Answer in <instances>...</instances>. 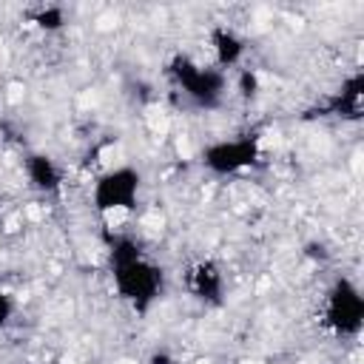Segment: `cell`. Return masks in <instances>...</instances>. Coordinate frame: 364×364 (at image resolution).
I'll use <instances>...</instances> for the list:
<instances>
[{"label":"cell","mask_w":364,"mask_h":364,"mask_svg":"<svg viewBox=\"0 0 364 364\" xmlns=\"http://www.w3.org/2000/svg\"><path fill=\"white\" fill-rule=\"evenodd\" d=\"M11 318H14V299H11V293L0 284V330L9 327Z\"/></svg>","instance_id":"cell-10"},{"label":"cell","mask_w":364,"mask_h":364,"mask_svg":"<svg viewBox=\"0 0 364 364\" xmlns=\"http://www.w3.org/2000/svg\"><path fill=\"white\" fill-rule=\"evenodd\" d=\"M245 40L233 31V28H228V26H216L213 31H210V51H213V65L216 68H222V71H228V68H233V65H239L242 63V57H245Z\"/></svg>","instance_id":"cell-8"},{"label":"cell","mask_w":364,"mask_h":364,"mask_svg":"<svg viewBox=\"0 0 364 364\" xmlns=\"http://www.w3.org/2000/svg\"><path fill=\"white\" fill-rule=\"evenodd\" d=\"M23 168H26L28 185L34 191H40V193H57L63 188V171H60V165L51 156H46V154H28L26 162H23Z\"/></svg>","instance_id":"cell-7"},{"label":"cell","mask_w":364,"mask_h":364,"mask_svg":"<svg viewBox=\"0 0 364 364\" xmlns=\"http://www.w3.org/2000/svg\"><path fill=\"white\" fill-rule=\"evenodd\" d=\"M108 270L117 296L128 301L136 313H145L162 293V267L148 259L134 236H114L108 242Z\"/></svg>","instance_id":"cell-1"},{"label":"cell","mask_w":364,"mask_h":364,"mask_svg":"<svg viewBox=\"0 0 364 364\" xmlns=\"http://www.w3.org/2000/svg\"><path fill=\"white\" fill-rule=\"evenodd\" d=\"M34 23L43 28V31H60L65 26V14L60 6H43L37 14H34Z\"/></svg>","instance_id":"cell-9"},{"label":"cell","mask_w":364,"mask_h":364,"mask_svg":"<svg viewBox=\"0 0 364 364\" xmlns=\"http://www.w3.org/2000/svg\"><path fill=\"white\" fill-rule=\"evenodd\" d=\"M188 290L205 301V304H222V293H225V276L219 270L216 262L210 259H199L188 267Z\"/></svg>","instance_id":"cell-6"},{"label":"cell","mask_w":364,"mask_h":364,"mask_svg":"<svg viewBox=\"0 0 364 364\" xmlns=\"http://www.w3.org/2000/svg\"><path fill=\"white\" fill-rule=\"evenodd\" d=\"M171 77L176 82V88L199 108H216L222 105L225 94H228V74L216 65H202L185 54L173 57L171 63Z\"/></svg>","instance_id":"cell-3"},{"label":"cell","mask_w":364,"mask_h":364,"mask_svg":"<svg viewBox=\"0 0 364 364\" xmlns=\"http://www.w3.org/2000/svg\"><path fill=\"white\" fill-rule=\"evenodd\" d=\"M142 173L131 165H114L102 171L91 185V208L100 216L108 213H131L139 205Z\"/></svg>","instance_id":"cell-4"},{"label":"cell","mask_w":364,"mask_h":364,"mask_svg":"<svg viewBox=\"0 0 364 364\" xmlns=\"http://www.w3.org/2000/svg\"><path fill=\"white\" fill-rule=\"evenodd\" d=\"M321 321L336 338H358L364 327V296L350 276H338L321 301Z\"/></svg>","instance_id":"cell-2"},{"label":"cell","mask_w":364,"mask_h":364,"mask_svg":"<svg viewBox=\"0 0 364 364\" xmlns=\"http://www.w3.org/2000/svg\"><path fill=\"white\" fill-rule=\"evenodd\" d=\"M259 156H262L259 139L250 136V134H245V136L216 139V142L205 145L202 165L213 176H233V173H242V171L253 168L259 162Z\"/></svg>","instance_id":"cell-5"}]
</instances>
